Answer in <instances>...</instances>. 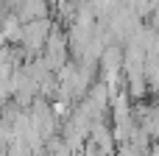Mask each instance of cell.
Returning <instances> with one entry per match:
<instances>
[{
	"label": "cell",
	"instance_id": "obj_2",
	"mask_svg": "<svg viewBox=\"0 0 159 156\" xmlns=\"http://www.w3.org/2000/svg\"><path fill=\"white\" fill-rule=\"evenodd\" d=\"M28 114H31V123L36 126V131L45 137V142L61 131V120L53 114V106H50V100H45V98H36V100L28 106Z\"/></svg>",
	"mask_w": 159,
	"mask_h": 156
},
{
	"label": "cell",
	"instance_id": "obj_5",
	"mask_svg": "<svg viewBox=\"0 0 159 156\" xmlns=\"http://www.w3.org/2000/svg\"><path fill=\"white\" fill-rule=\"evenodd\" d=\"M45 151H48V156H73V151H70V145L64 142V137H61V134L50 137V140L45 142Z\"/></svg>",
	"mask_w": 159,
	"mask_h": 156
},
{
	"label": "cell",
	"instance_id": "obj_3",
	"mask_svg": "<svg viewBox=\"0 0 159 156\" xmlns=\"http://www.w3.org/2000/svg\"><path fill=\"white\" fill-rule=\"evenodd\" d=\"M42 59H45V64H48L53 73H59V70L70 61V42H67V33H64L61 28H53V31H50L48 45H45V50H42Z\"/></svg>",
	"mask_w": 159,
	"mask_h": 156
},
{
	"label": "cell",
	"instance_id": "obj_4",
	"mask_svg": "<svg viewBox=\"0 0 159 156\" xmlns=\"http://www.w3.org/2000/svg\"><path fill=\"white\" fill-rule=\"evenodd\" d=\"M22 20L14 14V11H8V14H3V22H0V42L3 45H20V39H22Z\"/></svg>",
	"mask_w": 159,
	"mask_h": 156
},
{
	"label": "cell",
	"instance_id": "obj_1",
	"mask_svg": "<svg viewBox=\"0 0 159 156\" xmlns=\"http://www.w3.org/2000/svg\"><path fill=\"white\" fill-rule=\"evenodd\" d=\"M53 28H56V25L50 22V17L31 20V22H25V25H22L20 50H22L25 61H28V59H36V56H42V50H45V45H48V36H50V31H53Z\"/></svg>",
	"mask_w": 159,
	"mask_h": 156
}]
</instances>
